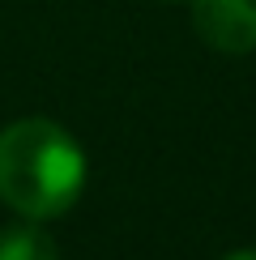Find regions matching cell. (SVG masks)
Returning <instances> with one entry per match:
<instances>
[{
    "label": "cell",
    "instance_id": "cell-1",
    "mask_svg": "<svg viewBox=\"0 0 256 260\" xmlns=\"http://www.w3.org/2000/svg\"><path fill=\"white\" fill-rule=\"evenodd\" d=\"M85 188V158L56 120H17L0 133V201L21 218H60Z\"/></svg>",
    "mask_w": 256,
    "mask_h": 260
},
{
    "label": "cell",
    "instance_id": "cell-2",
    "mask_svg": "<svg viewBox=\"0 0 256 260\" xmlns=\"http://www.w3.org/2000/svg\"><path fill=\"white\" fill-rule=\"evenodd\" d=\"M192 26L213 51L243 56L256 47V0H192Z\"/></svg>",
    "mask_w": 256,
    "mask_h": 260
},
{
    "label": "cell",
    "instance_id": "cell-3",
    "mask_svg": "<svg viewBox=\"0 0 256 260\" xmlns=\"http://www.w3.org/2000/svg\"><path fill=\"white\" fill-rule=\"evenodd\" d=\"M0 260H60V252H56V239L30 218L26 226L17 222L9 231H0Z\"/></svg>",
    "mask_w": 256,
    "mask_h": 260
},
{
    "label": "cell",
    "instance_id": "cell-4",
    "mask_svg": "<svg viewBox=\"0 0 256 260\" xmlns=\"http://www.w3.org/2000/svg\"><path fill=\"white\" fill-rule=\"evenodd\" d=\"M227 260H256V252H231Z\"/></svg>",
    "mask_w": 256,
    "mask_h": 260
}]
</instances>
